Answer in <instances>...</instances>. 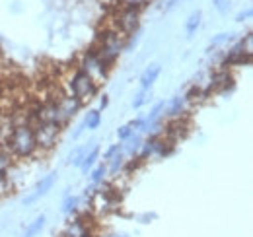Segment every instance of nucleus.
<instances>
[{
  "mask_svg": "<svg viewBox=\"0 0 253 237\" xmlns=\"http://www.w3.org/2000/svg\"><path fill=\"white\" fill-rule=\"evenodd\" d=\"M4 148L8 150L16 159H30V158H33L39 152L37 144H35L33 128L28 122L14 124L10 136L4 142Z\"/></svg>",
  "mask_w": 253,
  "mask_h": 237,
  "instance_id": "obj_1",
  "label": "nucleus"
},
{
  "mask_svg": "<svg viewBox=\"0 0 253 237\" xmlns=\"http://www.w3.org/2000/svg\"><path fill=\"white\" fill-rule=\"evenodd\" d=\"M92 49L99 57V60L111 70V66L117 62L121 53L125 51V37L113 28L103 30V33H99V37H97L95 47H92Z\"/></svg>",
  "mask_w": 253,
  "mask_h": 237,
  "instance_id": "obj_2",
  "label": "nucleus"
},
{
  "mask_svg": "<svg viewBox=\"0 0 253 237\" xmlns=\"http://www.w3.org/2000/svg\"><path fill=\"white\" fill-rule=\"evenodd\" d=\"M97 91H99V86L94 84V82H92L82 70H78V68H74V72H72L70 78L66 80V93L78 97L82 103L92 101L95 95H97Z\"/></svg>",
  "mask_w": 253,
  "mask_h": 237,
  "instance_id": "obj_3",
  "label": "nucleus"
},
{
  "mask_svg": "<svg viewBox=\"0 0 253 237\" xmlns=\"http://www.w3.org/2000/svg\"><path fill=\"white\" fill-rule=\"evenodd\" d=\"M76 68L82 70V72H84L94 84H97V86L105 84L107 78H109V68L99 60V57L95 55L94 49L82 53V57L78 60V66H76Z\"/></svg>",
  "mask_w": 253,
  "mask_h": 237,
  "instance_id": "obj_4",
  "label": "nucleus"
},
{
  "mask_svg": "<svg viewBox=\"0 0 253 237\" xmlns=\"http://www.w3.org/2000/svg\"><path fill=\"white\" fill-rule=\"evenodd\" d=\"M32 111L35 113V117L39 118V120L49 122V124H55V126H59L61 130H63V126H66V124L70 122V118L61 111V107H59V103H57L55 97H51V99H47V101L35 105Z\"/></svg>",
  "mask_w": 253,
  "mask_h": 237,
  "instance_id": "obj_5",
  "label": "nucleus"
},
{
  "mask_svg": "<svg viewBox=\"0 0 253 237\" xmlns=\"http://www.w3.org/2000/svg\"><path fill=\"white\" fill-rule=\"evenodd\" d=\"M32 128H33V136H35L37 150L49 152V150L55 148V144L59 140V134H61V128L59 126L49 124V122H43V120H37V122L32 124Z\"/></svg>",
  "mask_w": 253,
  "mask_h": 237,
  "instance_id": "obj_6",
  "label": "nucleus"
},
{
  "mask_svg": "<svg viewBox=\"0 0 253 237\" xmlns=\"http://www.w3.org/2000/svg\"><path fill=\"white\" fill-rule=\"evenodd\" d=\"M140 14L142 10H136V8H119V12L115 14L113 30H117L123 37L134 35L140 28Z\"/></svg>",
  "mask_w": 253,
  "mask_h": 237,
  "instance_id": "obj_7",
  "label": "nucleus"
},
{
  "mask_svg": "<svg viewBox=\"0 0 253 237\" xmlns=\"http://www.w3.org/2000/svg\"><path fill=\"white\" fill-rule=\"evenodd\" d=\"M63 237H94L92 232V224L88 222V216L86 214H80L76 212L64 226Z\"/></svg>",
  "mask_w": 253,
  "mask_h": 237,
  "instance_id": "obj_8",
  "label": "nucleus"
},
{
  "mask_svg": "<svg viewBox=\"0 0 253 237\" xmlns=\"http://www.w3.org/2000/svg\"><path fill=\"white\" fill-rule=\"evenodd\" d=\"M189 105L191 103L183 97V95H175V97L166 105V109H164V117L169 118V120H173V118H181L185 113H187Z\"/></svg>",
  "mask_w": 253,
  "mask_h": 237,
  "instance_id": "obj_9",
  "label": "nucleus"
},
{
  "mask_svg": "<svg viewBox=\"0 0 253 237\" xmlns=\"http://www.w3.org/2000/svg\"><path fill=\"white\" fill-rule=\"evenodd\" d=\"M57 99V103H59V107H61V111H63L64 115L68 118H72L80 109H82V101L78 99V97H74V95H70V93H61L59 97H55Z\"/></svg>",
  "mask_w": 253,
  "mask_h": 237,
  "instance_id": "obj_10",
  "label": "nucleus"
},
{
  "mask_svg": "<svg viewBox=\"0 0 253 237\" xmlns=\"http://www.w3.org/2000/svg\"><path fill=\"white\" fill-rule=\"evenodd\" d=\"M160 74H162V64L154 62L150 66H146V70L140 76V89H150L156 82H158Z\"/></svg>",
  "mask_w": 253,
  "mask_h": 237,
  "instance_id": "obj_11",
  "label": "nucleus"
},
{
  "mask_svg": "<svg viewBox=\"0 0 253 237\" xmlns=\"http://www.w3.org/2000/svg\"><path fill=\"white\" fill-rule=\"evenodd\" d=\"M57 177H59V173L57 171H51L49 175H45V177H41V181L37 183V187H35V197L37 198H41V197H45L53 187H55V183H57Z\"/></svg>",
  "mask_w": 253,
  "mask_h": 237,
  "instance_id": "obj_12",
  "label": "nucleus"
},
{
  "mask_svg": "<svg viewBox=\"0 0 253 237\" xmlns=\"http://www.w3.org/2000/svg\"><path fill=\"white\" fill-rule=\"evenodd\" d=\"M80 204H82V198L76 197V195H72V193H68V195H64L63 204H61V212L66 214V216H74L76 212H80Z\"/></svg>",
  "mask_w": 253,
  "mask_h": 237,
  "instance_id": "obj_13",
  "label": "nucleus"
},
{
  "mask_svg": "<svg viewBox=\"0 0 253 237\" xmlns=\"http://www.w3.org/2000/svg\"><path fill=\"white\" fill-rule=\"evenodd\" d=\"M126 158L125 156V152H119L115 158H111L105 165H107V175H111V177H117L123 169H125V163H126Z\"/></svg>",
  "mask_w": 253,
  "mask_h": 237,
  "instance_id": "obj_14",
  "label": "nucleus"
},
{
  "mask_svg": "<svg viewBox=\"0 0 253 237\" xmlns=\"http://www.w3.org/2000/svg\"><path fill=\"white\" fill-rule=\"evenodd\" d=\"M97 159H99V146H94V148L84 156V159H82V163H80L78 169H80L82 173H90L95 165H97Z\"/></svg>",
  "mask_w": 253,
  "mask_h": 237,
  "instance_id": "obj_15",
  "label": "nucleus"
},
{
  "mask_svg": "<svg viewBox=\"0 0 253 237\" xmlns=\"http://www.w3.org/2000/svg\"><path fill=\"white\" fill-rule=\"evenodd\" d=\"M45 224H47V216H43V214L37 216L32 224H28V228H26V232H24V236L22 237H37L41 232H43Z\"/></svg>",
  "mask_w": 253,
  "mask_h": 237,
  "instance_id": "obj_16",
  "label": "nucleus"
},
{
  "mask_svg": "<svg viewBox=\"0 0 253 237\" xmlns=\"http://www.w3.org/2000/svg\"><path fill=\"white\" fill-rule=\"evenodd\" d=\"M201 18H203V14L197 10V12H193L189 18H187V22H185V33H187V37H193L197 30L201 28Z\"/></svg>",
  "mask_w": 253,
  "mask_h": 237,
  "instance_id": "obj_17",
  "label": "nucleus"
},
{
  "mask_svg": "<svg viewBox=\"0 0 253 237\" xmlns=\"http://www.w3.org/2000/svg\"><path fill=\"white\" fill-rule=\"evenodd\" d=\"M84 124H86L88 130H97L99 124H101V111L90 109V111L86 113V117H84Z\"/></svg>",
  "mask_w": 253,
  "mask_h": 237,
  "instance_id": "obj_18",
  "label": "nucleus"
},
{
  "mask_svg": "<svg viewBox=\"0 0 253 237\" xmlns=\"http://www.w3.org/2000/svg\"><path fill=\"white\" fill-rule=\"evenodd\" d=\"M90 185H99V183H103L105 179H107V165L105 163H99V165H95L94 169L90 171Z\"/></svg>",
  "mask_w": 253,
  "mask_h": 237,
  "instance_id": "obj_19",
  "label": "nucleus"
},
{
  "mask_svg": "<svg viewBox=\"0 0 253 237\" xmlns=\"http://www.w3.org/2000/svg\"><path fill=\"white\" fill-rule=\"evenodd\" d=\"M150 99H152L150 89H140V91L134 95V99H132V109H140V107H144Z\"/></svg>",
  "mask_w": 253,
  "mask_h": 237,
  "instance_id": "obj_20",
  "label": "nucleus"
},
{
  "mask_svg": "<svg viewBox=\"0 0 253 237\" xmlns=\"http://www.w3.org/2000/svg\"><path fill=\"white\" fill-rule=\"evenodd\" d=\"M232 35H234V33H218V35H214V37H212V41H211V47H209V51H207V53H212L216 47H222V45L230 43V41H232Z\"/></svg>",
  "mask_w": 253,
  "mask_h": 237,
  "instance_id": "obj_21",
  "label": "nucleus"
},
{
  "mask_svg": "<svg viewBox=\"0 0 253 237\" xmlns=\"http://www.w3.org/2000/svg\"><path fill=\"white\" fill-rule=\"evenodd\" d=\"M164 109H166V101H158L152 109H150V113L146 115V122L150 124V122H154V120H158V118H162L164 117Z\"/></svg>",
  "mask_w": 253,
  "mask_h": 237,
  "instance_id": "obj_22",
  "label": "nucleus"
},
{
  "mask_svg": "<svg viewBox=\"0 0 253 237\" xmlns=\"http://www.w3.org/2000/svg\"><path fill=\"white\" fill-rule=\"evenodd\" d=\"M150 0H119V8H136V10H142L146 8Z\"/></svg>",
  "mask_w": 253,
  "mask_h": 237,
  "instance_id": "obj_23",
  "label": "nucleus"
},
{
  "mask_svg": "<svg viewBox=\"0 0 253 237\" xmlns=\"http://www.w3.org/2000/svg\"><path fill=\"white\" fill-rule=\"evenodd\" d=\"M119 152H123V142H119V144H111L109 148L103 152V161L107 163V161H109L111 158H115Z\"/></svg>",
  "mask_w": 253,
  "mask_h": 237,
  "instance_id": "obj_24",
  "label": "nucleus"
},
{
  "mask_svg": "<svg viewBox=\"0 0 253 237\" xmlns=\"http://www.w3.org/2000/svg\"><path fill=\"white\" fill-rule=\"evenodd\" d=\"M240 45H242L244 53L252 57V55H253V35H252V31H248V33H246V37L240 41Z\"/></svg>",
  "mask_w": 253,
  "mask_h": 237,
  "instance_id": "obj_25",
  "label": "nucleus"
},
{
  "mask_svg": "<svg viewBox=\"0 0 253 237\" xmlns=\"http://www.w3.org/2000/svg\"><path fill=\"white\" fill-rule=\"evenodd\" d=\"M12 181L8 179V175H0V198H4L10 191H12Z\"/></svg>",
  "mask_w": 253,
  "mask_h": 237,
  "instance_id": "obj_26",
  "label": "nucleus"
},
{
  "mask_svg": "<svg viewBox=\"0 0 253 237\" xmlns=\"http://www.w3.org/2000/svg\"><path fill=\"white\" fill-rule=\"evenodd\" d=\"M130 134H132V130H130V126H128V124H123V126H119V128H117V138H119V142H125Z\"/></svg>",
  "mask_w": 253,
  "mask_h": 237,
  "instance_id": "obj_27",
  "label": "nucleus"
},
{
  "mask_svg": "<svg viewBox=\"0 0 253 237\" xmlns=\"http://www.w3.org/2000/svg\"><path fill=\"white\" fill-rule=\"evenodd\" d=\"M212 4H214V8H216L220 14H226L228 8H230V0H212Z\"/></svg>",
  "mask_w": 253,
  "mask_h": 237,
  "instance_id": "obj_28",
  "label": "nucleus"
},
{
  "mask_svg": "<svg viewBox=\"0 0 253 237\" xmlns=\"http://www.w3.org/2000/svg\"><path fill=\"white\" fill-rule=\"evenodd\" d=\"M84 130H86V124H84V120L74 128V132H72V140H78L82 134H84Z\"/></svg>",
  "mask_w": 253,
  "mask_h": 237,
  "instance_id": "obj_29",
  "label": "nucleus"
},
{
  "mask_svg": "<svg viewBox=\"0 0 253 237\" xmlns=\"http://www.w3.org/2000/svg\"><path fill=\"white\" fill-rule=\"evenodd\" d=\"M252 14H253L252 8H246V10H242V12L236 16V20H238V22H246L248 18H252Z\"/></svg>",
  "mask_w": 253,
  "mask_h": 237,
  "instance_id": "obj_30",
  "label": "nucleus"
},
{
  "mask_svg": "<svg viewBox=\"0 0 253 237\" xmlns=\"http://www.w3.org/2000/svg\"><path fill=\"white\" fill-rule=\"evenodd\" d=\"M107 105H109V95H105V93H103V97L99 99V107H97V111L107 109Z\"/></svg>",
  "mask_w": 253,
  "mask_h": 237,
  "instance_id": "obj_31",
  "label": "nucleus"
},
{
  "mask_svg": "<svg viewBox=\"0 0 253 237\" xmlns=\"http://www.w3.org/2000/svg\"><path fill=\"white\" fill-rule=\"evenodd\" d=\"M37 200H39V198H37V197L32 193V195H28V197L24 198V206H32V204H35Z\"/></svg>",
  "mask_w": 253,
  "mask_h": 237,
  "instance_id": "obj_32",
  "label": "nucleus"
},
{
  "mask_svg": "<svg viewBox=\"0 0 253 237\" xmlns=\"http://www.w3.org/2000/svg\"><path fill=\"white\" fill-rule=\"evenodd\" d=\"M140 220H142V224H150V220H156V214H144Z\"/></svg>",
  "mask_w": 253,
  "mask_h": 237,
  "instance_id": "obj_33",
  "label": "nucleus"
},
{
  "mask_svg": "<svg viewBox=\"0 0 253 237\" xmlns=\"http://www.w3.org/2000/svg\"><path fill=\"white\" fill-rule=\"evenodd\" d=\"M177 2H179V0H168V4H166V12H171V10L177 6Z\"/></svg>",
  "mask_w": 253,
  "mask_h": 237,
  "instance_id": "obj_34",
  "label": "nucleus"
},
{
  "mask_svg": "<svg viewBox=\"0 0 253 237\" xmlns=\"http://www.w3.org/2000/svg\"><path fill=\"white\" fill-rule=\"evenodd\" d=\"M111 237H125V236H123V234H121V236H119V234H115V236H111Z\"/></svg>",
  "mask_w": 253,
  "mask_h": 237,
  "instance_id": "obj_35",
  "label": "nucleus"
}]
</instances>
